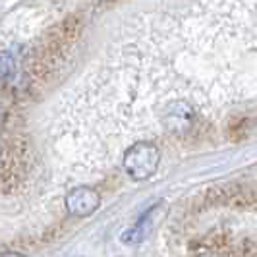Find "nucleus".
Wrapping results in <instances>:
<instances>
[{"label": "nucleus", "mask_w": 257, "mask_h": 257, "mask_svg": "<svg viewBox=\"0 0 257 257\" xmlns=\"http://www.w3.org/2000/svg\"><path fill=\"white\" fill-rule=\"evenodd\" d=\"M161 163V151L151 142H136L124 153V170L134 182L149 180Z\"/></svg>", "instance_id": "f257e3e1"}, {"label": "nucleus", "mask_w": 257, "mask_h": 257, "mask_svg": "<svg viewBox=\"0 0 257 257\" xmlns=\"http://www.w3.org/2000/svg\"><path fill=\"white\" fill-rule=\"evenodd\" d=\"M149 217H151V211L145 213V217H143L134 228L126 230V234L122 236V242H124V244H140V242H143L145 236L149 234V228H151V220H149Z\"/></svg>", "instance_id": "20e7f679"}, {"label": "nucleus", "mask_w": 257, "mask_h": 257, "mask_svg": "<svg viewBox=\"0 0 257 257\" xmlns=\"http://www.w3.org/2000/svg\"><path fill=\"white\" fill-rule=\"evenodd\" d=\"M8 165H10V151H8L6 143L0 140V176L8 170Z\"/></svg>", "instance_id": "423d86ee"}, {"label": "nucleus", "mask_w": 257, "mask_h": 257, "mask_svg": "<svg viewBox=\"0 0 257 257\" xmlns=\"http://www.w3.org/2000/svg\"><path fill=\"white\" fill-rule=\"evenodd\" d=\"M4 116H6V112H4V106H2V104H0V124H2V122H4Z\"/></svg>", "instance_id": "1a4fd4ad"}, {"label": "nucleus", "mask_w": 257, "mask_h": 257, "mask_svg": "<svg viewBox=\"0 0 257 257\" xmlns=\"http://www.w3.org/2000/svg\"><path fill=\"white\" fill-rule=\"evenodd\" d=\"M16 68H18V62H16V58H14L12 52L0 51V79L6 81V79L14 77Z\"/></svg>", "instance_id": "39448f33"}, {"label": "nucleus", "mask_w": 257, "mask_h": 257, "mask_svg": "<svg viewBox=\"0 0 257 257\" xmlns=\"http://www.w3.org/2000/svg\"><path fill=\"white\" fill-rule=\"evenodd\" d=\"M165 126L174 136H186L195 128V112L188 103H172L165 110Z\"/></svg>", "instance_id": "7ed1b4c3"}, {"label": "nucleus", "mask_w": 257, "mask_h": 257, "mask_svg": "<svg viewBox=\"0 0 257 257\" xmlns=\"http://www.w3.org/2000/svg\"><path fill=\"white\" fill-rule=\"evenodd\" d=\"M64 205L72 217L85 219L101 207V193L91 186H77L66 195Z\"/></svg>", "instance_id": "f03ea898"}, {"label": "nucleus", "mask_w": 257, "mask_h": 257, "mask_svg": "<svg viewBox=\"0 0 257 257\" xmlns=\"http://www.w3.org/2000/svg\"><path fill=\"white\" fill-rule=\"evenodd\" d=\"M190 251H192V257H213V251L207 247L205 242H197V244H192Z\"/></svg>", "instance_id": "0eeeda50"}, {"label": "nucleus", "mask_w": 257, "mask_h": 257, "mask_svg": "<svg viewBox=\"0 0 257 257\" xmlns=\"http://www.w3.org/2000/svg\"><path fill=\"white\" fill-rule=\"evenodd\" d=\"M0 257H26V255H22L20 251H4V253H0Z\"/></svg>", "instance_id": "6e6552de"}]
</instances>
